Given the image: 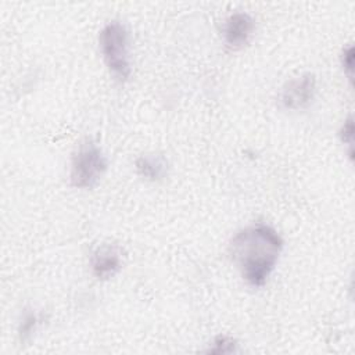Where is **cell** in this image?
<instances>
[{"label":"cell","instance_id":"obj_11","mask_svg":"<svg viewBox=\"0 0 355 355\" xmlns=\"http://www.w3.org/2000/svg\"><path fill=\"white\" fill-rule=\"evenodd\" d=\"M340 137H341V141L349 147V157L352 158V147H354V123H352V116H349L344 122V125L341 126Z\"/></svg>","mask_w":355,"mask_h":355},{"label":"cell","instance_id":"obj_7","mask_svg":"<svg viewBox=\"0 0 355 355\" xmlns=\"http://www.w3.org/2000/svg\"><path fill=\"white\" fill-rule=\"evenodd\" d=\"M136 172L147 182H159L168 173V159L162 154H143L135 161Z\"/></svg>","mask_w":355,"mask_h":355},{"label":"cell","instance_id":"obj_9","mask_svg":"<svg viewBox=\"0 0 355 355\" xmlns=\"http://www.w3.org/2000/svg\"><path fill=\"white\" fill-rule=\"evenodd\" d=\"M237 341L233 337L220 334L216 336L212 343L209 344L208 349L205 351L207 354H214V355H225V354H234L237 352Z\"/></svg>","mask_w":355,"mask_h":355},{"label":"cell","instance_id":"obj_10","mask_svg":"<svg viewBox=\"0 0 355 355\" xmlns=\"http://www.w3.org/2000/svg\"><path fill=\"white\" fill-rule=\"evenodd\" d=\"M341 64H343V68H344V72L347 73L348 79L352 82L354 79V49H352V44H348L343 53H341Z\"/></svg>","mask_w":355,"mask_h":355},{"label":"cell","instance_id":"obj_5","mask_svg":"<svg viewBox=\"0 0 355 355\" xmlns=\"http://www.w3.org/2000/svg\"><path fill=\"white\" fill-rule=\"evenodd\" d=\"M255 31L254 18L244 11L229 15L222 28V37L225 44L232 50L243 49L252 37Z\"/></svg>","mask_w":355,"mask_h":355},{"label":"cell","instance_id":"obj_1","mask_svg":"<svg viewBox=\"0 0 355 355\" xmlns=\"http://www.w3.org/2000/svg\"><path fill=\"white\" fill-rule=\"evenodd\" d=\"M283 247V237L273 226L255 222L232 237L229 255L247 284L262 287L273 273Z\"/></svg>","mask_w":355,"mask_h":355},{"label":"cell","instance_id":"obj_4","mask_svg":"<svg viewBox=\"0 0 355 355\" xmlns=\"http://www.w3.org/2000/svg\"><path fill=\"white\" fill-rule=\"evenodd\" d=\"M316 93V78L313 73H301L297 78L290 79L282 89L280 103L286 110H302L306 108Z\"/></svg>","mask_w":355,"mask_h":355},{"label":"cell","instance_id":"obj_6","mask_svg":"<svg viewBox=\"0 0 355 355\" xmlns=\"http://www.w3.org/2000/svg\"><path fill=\"white\" fill-rule=\"evenodd\" d=\"M93 275L100 280L114 277L122 268V250L116 244H100L90 257Z\"/></svg>","mask_w":355,"mask_h":355},{"label":"cell","instance_id":"obj_2","mask_svg":"<svg viewBox=\"0 0 355 355\" xmlns=\"http://www.w3.org/2000/svg\"><path fill=\"white\" fill-rule=\"evenodd\" d=\"M103 60L118 82H126L132 73L129 57V32L119 21H111L98 33Z\"/></svg>","mask_w":355,"mask_h":355},{"label":"cell","instance_id":"obj_8","mask_svg":"<svg viewBox=\"0 0 355 355\" xmlns=\"http://www.w3.org/2000/svg\"><path fill=\"white\" fill-rule=\"evenodd\" d=\"M43 320L42 315H39L37 312L32 311V309H28L22 313L21 316V320H19V324H18V336L21 340H29L33 333L36 331L37 326L40 324V322Z\"/></svg>","mask_w":355,"mask_h":355},{"label":"cell","instance_id":"obj_3","mask_svg":"<svg viewBox=\"0 0 355 355\" xmlns=\"http://www.w3.org/2000/svg\"><path fill=\"white\" fill-rule=\"evenodd\" d=\"M108 166L103 150L93 141L86 140L79 144L72 155L69 180L76 189H93L97 186Z\"/></svg>","mask_w":355,"mask_h":355}]
</instances>
